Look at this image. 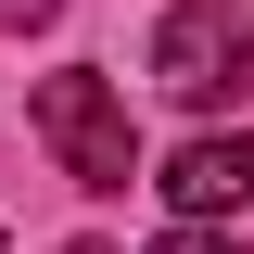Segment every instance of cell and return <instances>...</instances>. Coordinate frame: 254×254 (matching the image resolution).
I'll return each mask as SVG.
<instances>
[{
  "instance_id": "cell-2",
  "label": "cell",
  "mask_w": 254,
  "mask_h": 254,
  "mask_svg": "<svg viewBox=\"0 0 254 254\" xmlns=\"http://www.w3.org/2000/svg\"><path fill=\"white\" fill-rule=\"evenodd\" d=\"M38 140L64 153V178H76V190H127V178H140V140H127V102L102 89L89 64L38 76Z\"/></svg>"
},
{
  "instance_id": "cell-4",
  "label": "cell",
  "mask_w": 254,
  "mask_h": 254,
  "mask_svg": "<svg viewBox=\"0 0 254 254\" xmlns=\"http://www.w3.org/2000/svg\"><path fill=\"white\" fill-rule=\"evenodd\" d=\"M153 254H242V242H216V229L190 216V229H165V242H153Z\"/></svg>"
},
{
  "instance_id": "cell-5",
  "label": "cell",
  "mask_w": 254,
  "mask_h": 254,
  "mask_svg": "<svg viewBox=\"0 0 254 254\" xmlns=\"http://www.w3.org/2000/svg\"><path fill=\"white\" fill-rule=\"evenodd\" d=\"M0 13H13V26H38V13H51V0H0Z\"/></svg>"
},
{
  "instance_id": "cell-1",
  "label": "cell",
  "mask_w": 254,
  "mask_h": 254,
  "mask_svg": "<svg viewBox=\"0 0 254 254\" xmlns=\"http://www.w3.org/2000/svg\"><path fill=\"white\" fill-rule=\"evenodd\" d=\"M153 89L190 102V115L254 102V13H229V0H178L165 38H153Z\"/></svg>"
},
{
  "instance_id": "cell-6",
  "label": "cell",
  "mask_w": 254,
  "mask_h": 254,
  "mask_svg": "<svg viewBox=\"0 0 254 254\" xmlns=\"http://www.w3.org/2000/svg\"><path fill=\"white\" fill-rule=\"evenodd\" d=\"M64 254H102V242H64Z\"/></svg>"
},
{
  "instance_id": "cell-3",
  "label": "cell",
  "mask_w": 254,
  "mask_h": 254,
  "mask_svg": "<svg viewBox=\"0 0 254 254\" xmlns=\"http://www.w3.org/2000/svg\"><path fill=\"white\" fill-rule=\"evenodd\" d=\"M165 203H178V216H254V127L242 140H190V153L165 165Z\"/></svg>"
}]
</instances>
